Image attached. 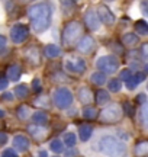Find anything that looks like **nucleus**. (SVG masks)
Instances as JSON below:
<instances>
[{
  "instance_id": "1",
  "label": "nucleus",
  "mask_w": 148,
  "mask_h": 157,
  "mask_svg": "<svg viewBox=\"0 0 148 157\" xmlns=\"http://www.w3.org/2000/svg\"><path fill=\"white\" fill-rule=\"evenodd\" d=\"M28 17L31 19V25L36 34H42L50 28L52 19V6L48 2H41L32 5L28 9Z\"/></svg>"
},
{
  "instance_id": "2",
  "label": "nucleus",
  "mask_w": 148,
  "mask_h": 157,
  "mask_svg": "<svg viewBox=\"0 0 148 157\" xmlns=\"http://www.w3.org/2000/svg\"><path fill=\"white\" fill-rule=\"evenodd\" d=\"M97 150L108 156H124L126 154V146L113 135H105L97 141Z\"/></svg>"
},
{
  "instance_id": "3",
  "label": "nucleus",
  "mask_w": 148,
  "mask_h": 157,
  "mask_svg": "<svg viewBox=\"0 0 148 157\" xmlns=\"http://www.w3.org/2000/svg\"><path fill=\"white\" fill-rule=\"evenodd\" d=\"M83 34V26L79 21H71L65 25V28L63 31V44L65 47H70L77 42L79 36Z\"/></svg>"
},
{
  "instance_id": "4",
  "label": "nucleus",
  "mask_w": 148,
  "mask_h": 157,
  "mask_svg": "<svg viewBox=\"0 0 148 157\" xmlns=\"http://www.w3.org/2000/svg\"><path fill=\"white\" fill-rule=\"evenodd\" d=\"M52 99H54V103L58 109H67L73 103V93L67 87H58L54 90Z\"/></svg>"
},
{
  "instance_id": "5",
  "label": "nucleus",
  "mask_w": 148,
  "mask_h": 157,
  "mask_svg": "<svg viewBox=\"0 0 148 157\" xmlns=\"http://www.w3.org/2000/svg\"><path fill=\"white\" fill-rule=\"evenodd\" d=\"M96 67L105 74H113L119 68V60L115 56H103L96 61Z\"/></svg>"
},
{
  "instance_id": "6",
  "label": "nucleus",
  "mask_w": 148,
  "mask_h": 157,
  "mask_svg": "<svg viewBox=\"0 0 148 157\" xmlns=\"http://www.w3.org/2000/svg\"><path fill=\"white\" fill-rule=\"evenodd\" d=\"M122 118V111H120V106L118 103H112L103 109L100 112V122H105V124H113V122H118L120 121Z\"/></svg>"
},
{
  "instance_id": "7",
  "label": "nucleus",
  "mask_w": 148,
  "mask_h": 157,
  "mask_svg": "<svg viewBox=\"0 0 148 157\" xmlns=\"http://www.w3.org/2000/svg\"><path fill=\"white\" fill-rule=\"evenodd\" d=\"M64 67L67 71L74 74H81L86 71V61L81 58V57L77 56H68L65 58V63H64Z\"/></svg>"
},
{
  "instance_id": "8",
  "label": "nucleus",
  "mask_w": 148,
  "mask_h": 157,
  "mask_svg": "<svg viewBox=\"0 0 148 157\" xmlns=\"http://www.w3.org/2000/svg\"><path fill=\"white\" fill-rule=\"evenodd\" d=\"M29 36V29L28 26H25V25H15V26H12L10 29V39L15 42V44H22L26 41V38Z\"/></svg>"
},
{
  "instance_id": "9",
  "label": "nucleus",
  "mask_w": 148,
  "mask_h": 157,
  "mask_svg": "<svg viewBox=\"0 0 148 157\" xmlns=\"http://www.w3.org/2000/svg\"><path fill=\"white\" fill-rule=\"evenodd\" d=\"M84 23L86 26L90 29V31H97L100 28V19L97 16V12L94 9H87L84 13Z\"/></svg>"
},
{
  "instance_id": "10",
  "label": "nucleus",
  "mask_w": 148,
  "mask_h": 157,
  "mask_svg": "<svg viewBox=\"0 0 148 157\" xmlns=\"http://www.w3.org/2000/svg\"><path fill=\"white\" fill-rule=\"evenodd\" d=\"M97 16L100 19V23H105V25H108V26L113 25L115 21H116L115 15L110 12V9H109L108 6H105V5H100L97 7Z\"/></svg>"
},
{
  "instance_id": "11",
  "label": "nucleus",
  "mask_w": 148,
  "mask_h": 157,
  "mask_svg": "<svg viewBox=\"0 0 148 157\" xmlns=\"http://www.w3.org/2000/svg\"><path fill=\"white\" fill-rule=\"evenodd\" d=\"M94 45H96L94 39L91 38L90 35H86V36H83L77 42V50L80 52H83V54H89V52H91V51L94 50Z\"/></svg>"
},
{
  "instance_id": "12",
  "label": "nucleus",
  "mask_w": 148,
  "mask_h": 157,
  "mask_svg": "<svg viewBox=\"0 0 148 157\" xmlns=\"http://www.w3.org/2000/svg\"><path fill=\"white\" fill-rule=\"evenodd\" d=\"M25 57L32 66H38L41 63V52L38 50V47H29L28 50L25 51Z\"/></svg>"
},
{
  "instance_id": "13",
  "label": "nucleus",
  "mask_w": 148,
  "mask_h": 157,
  "mask_svg": "<svg viewBox=\"0 0 148 157\" xmlns=\"http://www.w3.org/2000/svg\"><path fill=\"white\" fill-rule=\"evenodd\" d=\"M77 98L79 101L83 103V105H89L93 101V95H91V90L87 87V86H81L77 90Z\"/></svg>"
},
{
  "instance_id": "14",
  "label": "nucleus",
  "mask_w": 148,
  "mask_h": 157,
  "mask_svg": "<svg viewBox=\"0 0 148 157\" xmlns=\"http://www.w3.org/2000/svg\"><path fill=\"white\" fill-rule=\"evenodd\" d=\"M28 132L32 135V138H35V140H42L46 134V129L44 127H41L39 124H34V125L28 127Z\"/></svg>"
},
{
  "instance_id": "15",
  "label": "nucleus",
  "mask_w": 148,
  "mask_h": 157,
  "mask_svg": "<svg viewBox=\"0 0 148 157\" xmlns=\"http://www.w3.org/2000/svg\"><path fill=\"white\" fill-rule=\"evenodd\" d=\"M13 147L16 148V150H20V151H26L29 148V140L28 137H25V135H15V138H13Z\"/></svg>"
},
{
  "instance_id": "16",
  "label": "nucleus",
  "mask_w": 148,
  "mask_h": 157,
  "mask_svg": "<svg viewBox=\"0 0 148 157\" xmlns=\"http://www.w3.org/2000/svg\"><path fill=\"white\" fill-rule=\"evenodd\" d=\"M20 74H22V68L19 64H12L7 67V80L10 82H17L20 78Z\"/></svg>"
},
{
  "instance_id": "17",
  "label": "nucleus",
  "mask_w": 148,
  "mask_h": 157,
  "mask_svg": "<svg viewBox=\"0 0 148 157\" xmlns=\"http://www.w3.org/2000/svg\"><path fill=\"white\" fill-rule=\"evenodd\" d=\"M91 134H93V127L89 125V124H84V125H81V127L79 128V137L83 143L90 140Z\"/></svg>"
},
{
  "instance_id": "18",
  "label": "nucleus",
  "mask_w": 148,
  "mask_h": 157,
  "mask_svg": "<svg viewBox=\"0 0 148 157\" xmlns=\"http://www.w3.org/2000/svg\"><path fill=\"white\" fill-rule=\"evenodd\" d=\"M60 5H61V10L65 16L73 15L76 10V2L74 0H60Z\"/></svg>"
},
{
  "instance_id": "19",
  "label": "nucleus",
  "mask_w": 148,
  "mask_h": 157,
  "mask_svg": "<svg viewBox=\"0 0 148 157\" xmlns=\"http://www.w3.org/2000/svg\"><path fill=\"white\" fill-rule=\"evenodd\" d=\"M139 42V38H138L137 34H132V32H126V34L122 35V44L126 45V47H134Z\"/></svg>"
},
{
  "instance_id": "20",
  "label": "nucleus",
  "mask_w": 148,
  "mask_h": 157,
  "mask_svg": "<svg viewBox=\"0 0 148 157\" xmlns=\"http://www.w3.org/2000/svg\"><path fill=\"white\" fill-rule=\"evenodd\" d=\"M32 117V122L34 124H39V125H45L48 122V115L44 111H36V112L31 113Z\"/></svg>"
},
{
  "instance_id": "21",
  "label": "nucleus",
  "mask_w": 148,
  "mask_h": 157,
  "mask_svg": "<svg viewBox=\"0 0 148 157\" xmlns=\"http://www.w3.org/2000/svg\"><path fill=\"white\" fill-rule=\"evenodd\" d=\"M44 52H45V56L48 57V58H57V57H60V54H61V48L55 44H51V45H46Z\"/></svg>"
},
{
  "instance_id": "22",
  "label": "nucleus",
  "mask_w": 148,
  "mask_h": 157,
  "mask_svg": "<svg viewBox=\"0 0 148 157\" xmlns=\"http://www.w3.org/2000/svg\"><path fill=\"white\" fill-rule=\"evenodd\" d=\"M96 102L102 106V105H106V103H109L110 102V95H109V92H106V90H97L96 92Z\"/></svg>"
},
{
  "instance_id": "23",
  "label": "nucleus",
  "mask_w": 148,
  "mask_h": 157,
  "mask_svg": "<svg viewBox=\"0 0 148 157\" xmlns=\"http://www.w3.org/2000/svg\"><path fill=\"white\" fill-rule=\"evenodd\" d=\"M90 80L91 83H94L96 86H103L106 83V74L102 73V71H96V73H93L90 76Z\"/></svg>"
},
{
  "instance_id": "24",
  "label": "nucleus",
  "mask_w": 148,
  "mask_h": 157,
  "mask_svg": "<svg viewBox=\"0 0 148 157\" xmlns=\"http://www.w3.org/2000/svg\"><path fill=\"white\" fill-rule=\"evenodd\" d=\"M15 95L19 99H26L29 96V87L26 84H17L16 87H15Z\"/></svg>"
},
{
  "instance_id": "25",
  "label": "nucleus",
  "mask_w": 148,
  "mask_h": 157,
  "mask_svg": "<svg viewBox=\"0 0 148 157\" xmlns=\"http://www.w3.org/2000/svg\"><path fill=\"white\" fill-rule=\"evenodd\" d=\"M135 31H137V34L142 35V36L148 35V23L145 22V21H137V23H135Z\"/></svg>"
},
{
  "instance_id": "26",
  "label": "nucleus",
  "mask_w": 148,
  "mask_h": 157,
  "mask_svg": "<svg viewBox=\"0 0 148 157\" xmlns=\"http://www.w3.org/2000/svg\"><path fill=\"white\" fill-rule=\"evenodd\" d=\"M17 118L20 119V121H25V119H28L29 117H31V109H29L28 106H25V105H22V106L17 108Z\"/></svg>"
},
{
  "instance_id": "27",
  "label": "nucleus",
  "mask_w": 148,
  "mask_h": 157,
  "mask_svg": "<svg viewBox=\"0 0 148 157\" xmlns=\"http://www.w3.org/2000/svg\"><path fill=\"white\" fill-rule=\"evenodd\" d=\"M50 148H51L54 153H63L64 150V144H63V141L60 140V138H54V140L51 141V144H50Z\"/></svg>"
},
{
  "instance_id": "28",
  "label": "nucleus",
  "mask_w": 148,
  "mask_h": 157,
  "mask_svg": "<svg viewBox=\"0 0 148 157\" xmlns=\"http://www.w3.org/2000/svg\"><path fill=\"white\" fill-rule=\"evenodd\" d=\"M83 117H84L86 119H96V118H97V111H96V108H93V106H86L84 109H83Z\"/></svg>"
},
{
  "instance_id": "29",
  "label": "nucleus",
  "mask_w": 148,
  "mask_h": 157,
  "mask_svg": "<svg viewBox=\"0 0 148 157\" xmlns=\"http://www.w3.org/2000/svg\"><path fill=\"white\" fill-rule=\"evenodd\" d=\"M109 90L110 92H113V93H118V92H120V89H122V83H120L119 78H112L110 82H109Z\"/></svg>"
},
{
  "instance_id": "30",
  "label": "nucleus",
  "mask_w": 148,
  "mask_h": 157,
  "mask_svg": "<svg viewBox=\"0 0 148 157\" xmlns=\"http://www.w3.org/2000/svg\"><path fill=\"white\" fill-rule=\"evenodd\" d=\"M77 143V138H76V134L74 132H67L64 135V144L67 147H74Z\"/></svg>"
},
{
  "instance_id": "31",
  "label": "nucleus",
  "mask_w": 148,
  "mask_h": 157,
  "mask_svg": "<svg viewBox=\"0 0 148 157\" xmlns=\"http://www.w3.org/2000/svg\"><path fill=\"white\" fill-rule=\"evenodd\" d=\"M148 151V143L147 141H141V143H138L137 146H135V154L137 156H142L145 153Z\"/></svg>"
},
{
  "instance_id": "32",
  "label": "nucleus",
  "mask_w": 148,
  "mask_h": 157,
  "mask_svg": "<svg viewBox=\"0 0 148 157\" xmlns=\"http://www.w3.org/2000/svg\"><path fill=\"white\" fill-rule=\"evenodd\" d=\"M34 105L35 106H41V108H48L50 106V101H48V98L44 95H41L39 98H36L34 101Z\"/></svg>"
},
{
  "instance_id": "33",
  "label": "nucleus",
  "mask_w": 148,
  "mask_h": 157,
  "mask_svg": "<svg viewBox=\"0 0 148 157\" xmlns=\"http://www.w3.org/2000/svg\"><path fill=\"white\" fill-rule=\"evenodd\" d=\"M139 118H141L142 127H144V128H147V102H145V103H141V109H139Z\"/></svg>"
},
{
  "instance_id": "34",
  "label": "nucleus",
  "mask_w": 148,
  "mask_h": 157,
  "mask_svg": "<svg viewBox=\"0 0 148 157\" xmlns=\"http://www.w3.org/2000/svg\"><path fill=\"white\" fill-rule=\"evenodd\" d=\"M32 92H36V93L42 92V84H41L39 78H35V80H32Z\"/></svg>"
},
{
  "instance_id": "35",
  "label": "nucleus",
  "mask_w": 148,
  "mask_h": 157,
  "mask_svg": "<svg viewBox=\"0 0 148 157\" xmlns=\"http://www.w3.org/2000/svg\"><path fill=\"white\" fill-rule=\"evenodd\" d=\"M131 76H132V73H131V70L129 68H125V70H122L120 71V74H119V80H124V82H126L128 78H131Z\"/></svg>"
},
{
  "instance_id": "36",
  "label": "nucleus",
  "mask_w": 148,
  "mask_h": 157,
  "mask_svg": "<svg viewBox=\"0 0 148 157\" xmlns=\"http://www.w3.org/2000/svg\"><path fill=\"white\" fill-rule=\"evenodd\" d=\"M132 78H134V80H135V82H137L138 84H141V83L144 82V80H145V73L137 71V74H134V76H132Z\"/></svg>"
},
{
  "instance_id": "37",
  "label": "nucleus",
  "mask_w": 148,
  "mask_h": 157,
  "mask_svg": "<svg viewBox=\"0 0 148 157\" xmlns=\"http://www.w3.org/2000/svg\"><path fill=\"white\" fill-rule=\"evenodd\" d=\"M124 112H125V115H128V117H132L134 109H132V106H131V103H129V102H125V103H124Z\"/></svg>"
},
{
  "instance_id": "38",
  "label": "nucleus",
  "mask_w": 148,
  "mask_h": 157,
  "mask_svg": "<svg viewBox=\"0 0 148 157\" xmlns=\"http://www.w3.org/2000/svg\"><path fill=\"white\" fill-rule=\"evenodd\" d=\"M2 156H3V157H16L17 153L15 151L13 148H6L5 151L2 153Z\"/></svg>"
},
{
  "instance_id": "39",
  "label": "nucleus",
  "mask_w": 148,
  "mask_h": 157,
  "mask_svg": "<svg viewBox=\"0 0 148 157\" xmlns=\"http://www.w3.org/2000/svg\"><path fill=\"white\" fill-rule=\"evenodd\" d=\"M7 84H9V80L3 76H0V90H5L7 87Z\"/></svg>"
},
{
  "instance_id": "40",
  "label": "nucleus",
  "mask_w": 148,
  "mask_h": 157,
  "mask_svg": "<svg viewBox=\"0 0 148 157\" xmlns=\"http://www.w3.org/2000/svg\"><path fill=\"white\" fill-rule=\"evenodd\" d=\"M2 98H3V101H9V102H10V101H13V93H12V92H5Z\"/></svg>"
},
{
  "instance_id": "41",
  "label": "nucleus",
  "mask_w": 148,
  "mask_h": 157,
  "mask_svg": "<svg viewBox=\"0 0 148 157\" xmlns=\"http://www.w3.org/2000/svg\"><path fill=\"white\" fill-rule=\"evenodd\" d=\"M7 135L5 134V132H0V146H5L6 143H7Z\"/></svg>"
},
{
  "instance_id": "42",
  "label": "nucleus",
  "mask_w": 148,
  "mask_h": 157,
  "mask_svg": "<svg viewBox=\"0 0 148 157\" xmlns=\"http://www.w3.org/2000/svg\"><path fill=\"white\" fill-rule=\"evenodd\" d=\"M6 42H7V39H6V36H3V35H0V51L3 50L6 47Z\"/></svg>"
},
{
  "instance_id": "43",
  "label": "nucleus",
  "mask_w": 148,
  "mask_h": 157,
  "mask_svg": "<svg viewBox=\"0 0 148 157\" xmlns=\"http://www.w3.org/2000/svg\"><path fill=\"white\" fill-rule=\"evenodd\" d=\"M137 101H138V102H141V103H145V102H147V96H145V95L142 93V95H139V96L137 98Z\"/></svg>"
},
{
  "instance_id": "44",
  "label": "nucleus",
  "mask_w": 148,
  "mask_h": 157,
  "mask_svg": "<svg viewBox=\"0 0 148 157\" xmlns=\"http://www.w3.org/2000/svg\"><path fill=\"white\" fill-rule=\"evenodd\" d=\"M147 47H148V44L142 45V58L144 60H147Z\"/></svg>"
},
{
  "instance_id": "45",
  "label": "nucleus",
  "mask_w": 148,
  "mask_h": 157,
  "mask_svg": "<svg viewBox=\"0 0 148 157\" xmlns=\"http://www.w3.org/2000/svg\"><path fill=\"white\" fill-rule=\"evenodd\" d=\"M141 10H142L144 15H147V2H145V0L141 3Z\"/></svg>"
},
{
  "instance_id": "46",
  "label": "nucleus",
  "mask_w": 148,
  "mask_h": 157,
  "mask_svg": "<svg viewBox=\"0 0 148 157\" xmlns=\"http://www.w3.org/2000/svg\"><path fill=\"white\" fill-rule=\"evenodd\" d=\"M77 151H73V150H67V151H64V156H76Z\"/></svg>"
},
{
  "instance_id": "47",
  "label": "nucleus",
  "mask_w": 148,
  "mask_h": 157,
  "mask_svg": "<svg viewBox=\"0 0 148 157\" xmlns=\"http://www.w3.org/2000/svg\"><path fill=\"white\" fill-rule=\"evenodd\" d=\"M38 156H44V157H45V156H48V153H46L45 150H42V151L38 153Z\"/></svg>"
},
{
  "instance_id": "48",
  "label": "nucleus",
  "mask_w": 148,
  "mask_h": 157,
  "mask_svg": "<svg viewBox=\"0 0 148 157\" xmlns=\"http://www.w3.org/2000/svg\"><path fill=\"white\" fill-rule=\"evenodd\" d=\"M5 111H3V109H0V118H5Z\"/></svg>"
},
{
  "instance_id": "49",
  "label": "nucleus",
  "mask_w": 148,
  "mask_h": 157,
  "mask_svg": "<svg viewBox=\"0 0 148 157\" xmlns=\"http://www.w3.org/2000/svg\"><path fill=\"white\" fill-rule=\"evenodd\" d=\"M20 3H29V2H32V0H19Z\"/></svg>"
},
{
  "instance_id": "50",
  "label": "nucleus",
  "mask_w": 148,
  "mask_h": 157,
  "mask_svg": "<svg viewBox=\"0 0 148 157\" xmlns=\"http://www.w3.org/2000/svg\"><path fill=\"white\" fill-rule=\"evenodd\" d=\"M106 2H113V0H106Z\"/></svg>"
}]
</instances>
